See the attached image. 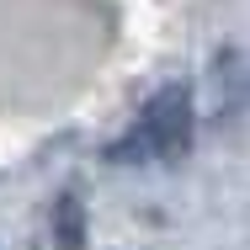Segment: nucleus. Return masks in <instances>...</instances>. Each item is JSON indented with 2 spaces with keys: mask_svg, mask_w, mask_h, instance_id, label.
<instances>
[{
  "mask_svg": "<svg viewBox=\"0 0 250 250\" xmlns=\"http://www.w3.org/2000/svg\"><path fill=\"white\" fill-rule=\"evenodd\" d=\"M192 128H197V112H192V91L187 85H165L144 101L139 123L128 139L112 144V160H176V154L192 149Z\"/></svg>",
  "mask_w": 250,
  "mask_h": 250,
  "instance_id": "f257e3e1",
  "label": "nucleus"
},
{
  "mask_svg": "<svg viewBox=\"0 0 250 250\" xmlns=\"http://www.w3.org/2000/svg\"><path fill=\"white\" fill-rule=\"evenodd\" d=\"M53 240H59V250H85V202L75 192L53 202Z\"/></svg>",
  "mask_w": 250,
  "mask_h": 250,
  "instance_id": "f03ea898",
  "label": "nucleus"
}]
</instances>
